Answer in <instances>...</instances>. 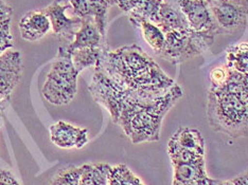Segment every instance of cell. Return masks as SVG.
Here are the masks:
<instances>
[{
    "label": "cell",
    "mask_w": 248,
    "mask_h": 185,
    "mask_svg": "<svg viewBox=\"0 0 248 185\" xmlns=\"http://www.w3.org/2000/svg\"><path fill=\"white\" fill-rule=\"evenodd\" d=\"M13 9L3 0H0V20L12 18Z\"/></svg>",
    "instance_id": "28"
},
{
    "label": "cell",
    "mask_w": 248,
    "mask_h": 185,
    "mask_svg": "<svg viewBox=\"0 0 248 185\" xmlns=\"http://www.w3.org/2000/svg\"><path fill=\"white\" fill-rule=\"evenodd\" d=\"M19 32L22 39L27 42H37L52 30L51 22L44 11H30L21 16Z\"/></svg>",
    "instance_id": "12"
},
{
    "label": "cell",
    "mask_w": 248,
    "mask_h": 185,
    "mask_svg": "<svg viewBox=\"0 0 248 185\" xmlns=\"http://www.w3.org/2000/svg\"><path fill=\"white\" fill-rule=\"evenodd\" d=\"M209 185H235L231 180H217V179H211L209 178L208 180Z\"/></svg>",
    "instance_id": "30"
},
{
    "label": "cell",
    "mask_w": 248,
    "mask_h": 185,
    "mask_svg": "<svg viewBox=\"0 0 248 185\" xmlns=\"http://www.w3.org/2000/svg\"><path fill=\"white\" fill-rule=\"evenodd\" d=\"M4 110V107H0V125H1V120H2V112Z\"/></svg>",
    "instance_id": "33"
},
{
    "label": "cell",
    "mask_w": 248,
    "mask_h": 185,
    "mask_svg": "<svg viewBox=\"0 0 248 185\" xmlns=\"http://www.w3.org/2000/svg\"><path fill=\"white\" fill-rule=\"evenodd\" d=\"M231 181L235 185H248V170L245 171L244 172L240 173L239 176L234 177Z\"/></svg>",
    "instance_id": "29"
},
{
    "label": "cell",
    "mask_w": 248,
    "mask_h": 185,
    "mask_svg": "<svg viewBox=\"0 0 248 185\" xmlns=\"http://www.w3.org/2000/svg\"><path fill=\"white\" fill-rule=\"evenodd\" d=\"M50 140L62 149L83 148L88 143V130L86 128L73 126L69 123L59 121L49 128Z\"/></svg>",
    "instance_id": "10"
},
{
    "label": "cell",
    "mask_w": 248,
    "mask_h": 185,
    "mask_svg": "<svg viewBox=\"0 0 248 185\" xmlns=\"http://www.w3.org/2000/svg\"><path fill=\"white\" fill-rule=\"evenodd\" d=\"M172 166V185H209L205 158L191 162H178L173 163Z\"/></svg>",
    "instance_id": "11"
},
{
    "label": "cell",
    "mask_w": 248,
    "mask_h": 185,
    "mask_svg": "<svg viewBox=\"0 0 248 185\" xmlns=\"http://www.w3.org/2000/svg\"><path fill=\"white\" fill-rule=\"evenodd\" d=\"M80 74L68 56L58 55L50 65L42 94L44 99L54 106L70 103L78 91V76Z\"/></svg>",
    "instance_id": "4"
},
{
    "label": "cell",
    "mask_w": 248,
    "mask_h": 185,
    "mask_svg": "<svg viewBox=\"0 0 248 185\" xmlns=\"http://www.w3.org/2000/svg\"><path fill=\"white\" fill-rule=\"evenodd\" d=\"M0 185H20V183L9 171L0 168Z\"/></svg>",
    "instance_id": "27"
},
{
    "label": "cell",
    "mask_w": 248,
    "mask_h": 185,
    "mask_svg": "<svg viewBox=\"0 0 248 185\" xmlns=\"http://www.w3.org/2000/svg\"><path fill=\"white\" fill-rule=\"evenodd\" d=\"M83 172V165L72 166L61 171L53 177L50 185H78Z\"/></svg>",
    "instance_id": "22"
},
{
    "label": "cell",
    "mask_w": 248,
    "mask_h": 185,
    "mask_svg": "<svg viewBox=\"0 0 248 185\" xmlns=\"http://www.w3.org/2000/svg\"><path fill=\"white\" fill-rule=\"evenodd\" d=\"M105 46H107L106 38L101 34L93 20L89 18L83 20V24L76 33L72 43L67 44V46L63 44L61 48L68 53L72 50L80 48H100Z\"/></svg>",
    "instance_id": "13"
},
{
    "label": "cell",
    "mask_w": 248,
    "mask_h": 185,
    "mask_svg": "<svg viewBox=\"0 0 248 185\" xmlns=\"http://www.w3.org/2000/svg\"><path fill=\"white\" fill-rule=\"evenodd\" d=\"M94 68L121 86L146 95L160 97L176 84L136 44L116 50L106 47Z\"/></svg>",
    "instance_id": "2"
},
{
    "label": "cell",
    "mask_w": 248,
    "mask_h": 185,
    "mask_svg": "<svg viewBox=\"0 0 248 185\" xmlns=\"http://www.w3.org/2000/svg\"><path fill=\"white\" fill-rule=\"evenodd\" d=\"M90 15L93 19L94 25L97 26L100 33L104 38H106L107 29V14L110 5L105 0H88Z\"/></svg>",
    "instance_id": "21"
},
{
    "label": "cell",
    "mask_w": 248,
    "mask_h": 185,
    "mask_svg": "<svg viewBox=\"0 0 248 185\" xmlns=\"http://www.w3.org/2000/svg\"><path fill=\"white\" fill-rule=\"evenodd\" d=\"M9 103V100H4L3 98L0 97V107H5V105H7Z\"/></svg>",
    "instance_id": "31"
},
{
    "label": "cell",
    "mask_w": 248,
    "mask_h": 185,
    "mask_svg": "<svg viewBox=\"0 0 248 185\" xmlns=\"http://www.w3.org/2000/svg\"><path fill=\"white\" fill-rule=\"evenodd\" d=\"M105 1L108 3L110 7H112V5H115L117 3V0H105Z\"/></svg>",
    "instance_id": "32"
},
{
    "label": "cell",
    "mask_w": 248,
    "mask_h": 185,
    "mask_svg": "<svg viewBox=\"0 0 248 185\" xmlns=\"http://www.w3.org/2000/svg\"><path fill=\"white\" fill-rule=\"evenodd\" d=\"M165 35L166 44L158 56L175 66L209 50L216 39V37L197 33L191 28L186 30L169 31L165 33Z\"/></svg>",
    "instance_id": "5"
},
{
    "label": "cell",
    "mask_w": 248,
    "mask_h": 185,
    "mask_svg": "<svg viewBox=\"0 0 248 185\" xmlns=\"http://www.w3.org/2000/svg\"><path fill=\"white\" fill-rule=\"evenodd\" d=\"M227 66L242 74L248 73V43H239L226 50Z\"/></svg>",
    "instance_id": "19"
},
{
    "label": "cell",
    "mask_w": 248,
    "mask_h": 185,
    "mask_svg": "<svg viewBox=\"0 0 248 185\" xmlns=\"http://www.w3.org/2000/svg\"><path fill=\"white\" fill-rule=\"evenodd\" d=\"M24 72L21 54L8 50L0 55V97L10 102L11 95L18 85Z\"/></svg>",
    "instance_id": "9"
},
{
    "label": "cell",
    "mask_w": 248,
    "mask_h": 185,
    "mask_svg": "<svg viewBox=\"0 0 248 185\" xmlns=\"http://www.w3.org/2000/svg\"><path fill=\"white\" fill-rule=\"evenodd\" d=\"M105 47L100 48H80L72 50L70 52H65L61 47L58 50V55L62 56H68L71 58L73 65H75L76 69L78 72H82L84 69L90 68V67H94L97 65L98 60L101 57L103 50Z\"/></svg>",
    "instance_id": "15"
},
{
    "label": "cell",
    "mask_w": 248,
    "mask_h": 185,
    "mask_svg": "<svg viewBox=\"0 0 248 185\" xmlns=\"http://www.w3.org/2000/svg\"><path fill=\"white\" fill-rule=\"evenodd\" d=\"M66 1L70 4L73 14L77 17H80L83 20L92 18L88 0H66Z\"/></svg>",
    "instance_id": "25"
},
{
    "label": "cell",
    "mask_w": 248,
    "mask_h": 185,
    "mask_svg": "<svg viewBox=\"0 0 248 185\" xmlns=\"http://www.w3.org/2000/svg\"><path fill=\"white\" fill-rule=\"evenodd\" d=\"M107 185H144V183L126 165L119 164L111 166Z\"/></svg>",
    "instance_id": "20"
},
{
    "label": "cell",
    "mask_w": 248,
    "mask_h": 185,
    "mask_svg": "<svg viewBox=\"0 0 248 185\" xmlns=\"http://www.w3.org/2000/svg\"><path fill=\"white\" fill-rule=\"evenodd\" d=\"M111 166L106 163L85 164L78 185H107Z\"/></svg>",
    "instance_id": "18"
},
{
    "label": "cell",
    "mask_w": 248,
    "mask_h": 185,
    "mask_svg": "<svg viewBox=\"0 0 248 185\" xmlns=\"http://www.w3.org/2000/svg\"><path fill=\"white\" fill-rule=\"evenodd\" d=\"M230 69L228 81L211 87L207 98V117L213 131L232 139L248 137V74Z\"/></svg>",
    "instance_id": "3"
},
{
    "label": "cell",
    "mask_w": 248,
    "mask_h": 185,
    "mask_svg": "<svg viewBox=\"0 0 248 185\" xmlns=\"http://www.w3.org/2000/svg\"><path fill=\"white\" fill-rule=\"evenodd\" d=\"M143 0H117L116 5H118L123 12L129 14Z\"/></svg>",
    "instance_id": "26"
},
{
    "label": "cell",
    "mask_w": 248,
    "mask_h": 185,
    "mask_svg": "<svg viewBox=\"0 0 248 185\" xmlns=\"http://www.w3.org/2000/svg\"><path fill=\"white\" fill-rule=\"evenodd\" d=\"M68 8H70V4L66 0H54L44 10L51 22L53 34L60 41L68 42L67 44L72 43L76 33L83 24V19L80 17H69L66 15Z\"/></svg>",
    "instance_id": "8"
},
{
    "label": "cell",
    "mask_w": 248,
    "mask_h": 185,
    "mask_svg": "<svg viewBox=\"0 0 248 185\" xmlns=\"http://www.w3.org/2000/svg\"><path fill=\"white\" fill-rule=\"evenodd\" d=\"M11 20L12 18L0 20V55L14 47Z\"/></svg>",
    "instance_id": "23"
},
{
    "label": "cell",
    "mask_w": 248,
    "mask_h": 185,
    "mask_svg": "<svg viewBox=\"0 0 248 185\" xmlns=\"http://www.w3.org/2000/svg\"><path fill=\"white\" fill-rule=\"evenodd\" d=\"M134 26L138 27L142 33V37L153 51L159 55L166 44V35L160 28L144 19L131 20Z\"/></svg>",
    "instance_id": "16"
},
{
    "label": "cell",
    "mask_w": 248,
    "mask_h": 185,
    "mask_svg": "<svg viewBox=\"0 0 248 185\" xmlns=\"http://www.w3.org/2000/svg\"><path fill=\"white\" fill-rule=\"evenodd\" d=\"M157 26L163 33L174 30H186L190 28L188 20L183 11L180 10L176 0H162L158 12Z\"/></svg>",
    "instance_id": "14"
},
{
    "label": "cell",
    "mask_w": 248,
    "mask_h": 185,
    "mask_svg": "<svg viewBox=\"0 0 248 185\" xmlns=\"http://www.w3.org/2000/svg\"><path fill=\"white\" fill-rule=\"evenodd\" d=\"M184 148L206 153V143L200 130L190 127H179L171 138Z\"/></svg>",
    "instance_id": "17"
},
{
    "label": "cell",
    "mask_w": 248,
    "mask_h": 185,
    "mask_svg": "<svg viewBox=\"0 0 248 185\" xmlns=\"http://www.w3.org/2000/svg\"><path fill=\"white\" fill-rule=\"evenodd\" d=\"M193 31L216 37L219 34L207 0H176Z\"/></svg>",
    "instance_id": "7"
},
{
    "label": "cell",
    "mask_w": 248,
    "mask_h": 185,
    "mask_svg": "<svg viewBox=\"0 0 248 185\" xmlns=\"http://www.w3.org/2000/svg\"><path fill=\"white\" fill-rule=\"evenodd\" d=\"M89 91L95 102L108 111L111 121L119 125L123 132L132 122L145 114H160L167 115L184 95L183 88L178 84H175L166 94L160 97L133 91L112 81L97 68H94Z\"/></svg>",
    "instance_id": "1"
},
{
    "label": "cell",
    "mask_w": 248,
    "mask_h": 185,
    "mask_svg": "<svg viewBox=\"0 0 248 185\" xmlns=\"http://www.w3.org/2000/svg\"><path fill=\"white\" fill-rule=\"evenodd\" d=\"M219 34H238L248 30V0H207Z\"/></svg>",
    "instance_id": "6"
},
{
    "label": "cell",
    "mask_w": 248,
    "mask_h": 185,
    "mask_svg": "<svg viewBox=\"0 0 248 185\" xmlns=\"http://www.w3.org/2000/svg\"><path fill=\"white\" fill-rule=\"evenodd\" d=\"M230 69L227 65L214 67L209 73V78L211 82V87H218L224 85L229 78Z\"/></svg>",
    "instance_id": "24"
}]
</instances>
